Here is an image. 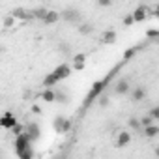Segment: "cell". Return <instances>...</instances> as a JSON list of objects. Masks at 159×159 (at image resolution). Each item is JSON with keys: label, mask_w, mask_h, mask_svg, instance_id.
I'll return each instance as SVG.
<instances>
[{"label": "cell", "mask_w": 159, "mask_h": 159, "mask_svg": "<svg viewBox=\"0 0 159 159\" xmlns=\"http://www.w3.org/2000/svg\"><path fill=\"white\" fill-rule=\"evenodd\" d=\"M32 142H34V140H32V137L28 135V131H23V133L15 135V153L19 155L21 152H25L26 148H30Z\"/></svg>", "instance_id": "obj_1"}, {"label": "cell", "mask_w": 159, "mask_h": 159, "mask_svg": "<svg viewBox=\"0 0 159 159\" xmlns=\"http://www.w3.org/2000/svg\"><path fill=\"white\" fill-rule=\"evenodd\" d=\"M105 86H107V81H98V83H94V84H92V90L88 92V96H86V99H84V107H88L90 103H94L96 98L101 96V92L105 90Z\"/></svg>", "instance_id": "obj_2"}, {"label": "cell", "mask_w": 159, "mask_h": 159, "mask_svg": "<svg viewBox=\"0 0 159 159\" xmlns=\"http://www.w3.org/2000/svg\"><path fill=\"white\" fill-rule=\"evenodd\" d=\"M60 15H62V19L66 23H71V25H75V23L81 21V13H79L75 8H66V10H62Z\"/></svg>", "instance_id": "obj_3"}, {"label": "cell", "mask_w": 159, "mask_h": 159, "mask_svg": "<svg viewBox=\"0 0 159 159\" xmlns=\"http://www.w3.org/2000/svg\"><path fill=\"white\" fill-rule=\"evenodd\" d=\"M71 67L67 66V64H62V66H58L56 69H52V75L58 79V81H64V79H67L69 75H71Z\"/></svg>", "instance_id": "obj_4"}, {"label": "cell", "mask_w": 159, "mask_h": 159, "mask_svg": "<svg viewBox=\"0 0 159 159\" xmlns=\"http://www.w3.org/2000/svg\"><path fill=\"white\" fill-rule=\"evenodd\" d=\"M15 124H17V118H15V114H11V112H6L2 118H0V125H2L4 129H13Z\"/></svg>", "instance_id": "obj_5"}, {"label": "cell", "mask_w": 159, "mask_h": 159, "mask_svg": "<svg viewBox=\"0 0 159 159\" xmlns=\"http://www.w3.org/2000/svg\"><path fill=\"white\" fill-rule=\"evenodd\" d=\"M60 19H62V15H60L56 10H49V11H47V15H45V19H43L41 23H43V25H47V26H52V25H56Z\"/></svg>", "instance_id": "obj_6"}, {"label": "cell", "mask_w": 159, "mask_h": 159, "mask_svg": "<svg viewBox=\"0 0 159 159\" xmlns=\"http://www.w3.org/2000/svg\"><path fill=\"white\" fill-rule=\"evenodd\" d=\"M52 125H54V129H56L58 133H66V131L71 127V122L66 120L64 116H58V118H54V124H52Z\"/></svg>", "instance_id": "obj_7"}, {"label": "cell", "mask_w": 159, "mask_h": 159, "mask_svg": "<svg viewBox=\"0 0 159 159\" xmlns=\"http://www.w3.org/2000/svg\"><path fill=\"white\" fill-rule=\"evenodd\" d=\"M114 92H116L118 96H125V94H129V92H131V86H129V83L125 81V79H122V81H118V83H116Z\"/></svg>", "instance_id": "obj_8"}, {"label": "cell", "mask_w": 159, "mask_h": 159, "mask_svg": "<svg viewBox=\"0 0 159 159\" xmlns=\"http://www.w3.org/2000/svg\"><path fill=\"white\" fill-rule=\"evenodd\" d=\"M129 142H131V133H129V131H120L118 137H116V146L124 148V146H127Z\"/></svg>", "instance_id": "obj_9"}, {"label": "cell", "mask_w": 159, "mask_h": 159, "mask_svg": "<svg viewBox=\"0 0 159 159\" xmlns=\"http://www.w3.org/2000/svg\"><path fill=\"white\" fill-rule=\"evenodd\" d=\"M131 15H133L135 23H142V21L146 19V15H148V8H146V6H139V8H137Z\"/></svg>", "instance_id": "obj_10"}, {"label": "cell", "mask_w": 159, "mask_h": 159, "mask_svg": "<svg viewBox=\"0 0 159 159\" xmlns=\"http://www.w3.org/2000/svg\"><path fill=\"white\" fill-rule=\"evenodd\" d=\"M15 19H19V21H28V19H34L32 17V13H28L25 8H17V10H13V13H11Z\"/></svg>", "instance_id": "obj_11"}, {"label": "cell", "mask_w": 159, "mask_h": 159, "mask_svg": "<svg viewBox=\"0 0 159 159\" xmlns=\"http://www.w3.org/2000/svg\"><path fill=\"white\" fill-rule=\"evenodd\" d=\"M131 99H133V101H142V99H146V90H144L142 86H135V88L131 90Z\"/></svg>", "instance_id": "obj_12"}, {"label": "cell", "mask_w": 159, "mask_h": 159, "mask_svg": "<svg viewBox=\"0 0 159 159\" xmlns=\"http://www.w3.org/2000/svg\"><path fill=\"white\" fill-rule=\"evenodd\" d=\"M142 133H144V137H148V139H153V137H157V135H159V125H155V124H150V125L142 127Z\"/></svg>", "instance_id": "obj_13"}, {"label": "cell", "mask_w": 159, "mask_h": 159, "mask_svg": "<svg viewBox=\"0 0 159 159\" xmlns=\"http://www.w3.org/2000/svg\"><path fill=\"white\" fill-rule=\"evenodd\" d=\"M26 131H28V135L32 137V140H34V142H36V140L39 139V135H41V131H39V125H38V124H34V122L26 125Z\"/></svg>", "instance_id": "obj_14"}, {"label": "cell", "mask_w": 159, "mask_h": 159, "mask_svg": "<svg viewBox=\"0 0 159 159\" xmlns=\"http://www.w3.org/2000/svg\"><path fill=\"white\" fill-rule=\"evenodd\" d=\"M41 99L47 101V103H52V101H56V92L52 88H45L43 94H41Z\"/></svg>", "instance_id": "obj_15"}, {"label": "cell", "mask_w": 159, "mask_h": 159, "mask_svg": "<svg viewBox=\"0 0 159 159\" xmlns=\"http://www.w3.org/2000/svg\"><path fill=\"white\" fill-rule=\"evenodd\" d=\"M77 28H79V32L84 34V36H88V34L94 32V26H92L90 23H81V25H77Z\"/></svg>", "instance_id": "obj_16"}, {"label": "cell", "mask_w": 159, "mask_h": 159, "mask_svg": "<svg viewBox=\"0 0 159 159\" xmlns=\"http://www.w3.org/2000/svg\"><path fill=\"white\" fill-rule=\"evenodd\" d=\"M47 11H49V10H47V8H43V6H41V8H36V10L32 11V17H34V19L43 21V19H45V15H47Z\"/></svg>", "instance_id": "obj_17"}, {"label": "cell", "mask_w": 159, "mask_h": 159, "mask_svg": "<svg viewBox=\"0 0 159 159\" xmlns=\"http://www.w3.org/2000/svg\"><path fill=\"white\" fill-rule=\"evenodd\" d=\"M116 41V32L114 30H107L103 34V43H114Z\"/></svg>", "instance_id": "obj_18"}, {"label": "cell", "mask_w": 159, "mask_h": 159, "mask_svg": "<svg viewBox=\"0 0 159 159\" xmlns=\"http://www.w3.org/2000/svg\"><path fill=\"white\" fill-rule=\"evenodd\" d=\"M129 127H133V129H140V131H142V122H140L139 118H129Z\"/></svg>", "instance_id": "obj_19"}, {"label": "cell", "mask_w": 159, "mask_h": 159, "mask_svg": "<svg viewBox=\"0 0 159 159\" xmlns=\"http://www.w3.org/2000/svg\"><path fill=\"white\" fill-rule=\"evenodd\" d=\"M84 62H86V54L84 52H79V54L73 56V64H84Z\"/></svg>", "instance_id": "obj_20"}, {"label": "cell", "mask_w": 159, "mask_h": 159, "mask_svg": "<svg viewBox=\"0 0 159 159\" xmlns=\"http://www.w3.org/2000/svg\"><path fill=\"white\" fill-rule=\"evenodd\" d=\"M17 157H21V159H32V157H34V152H32V148H26V150L21 152Z\"/></svg>", "instance_id": "obj_21"}, {"label": "cell", "mask_w": 159, "mask_h": 159, "mask_svg": "<svg viewBox=\"0 0 159 159\" xmlns=\"http://www.w3.org/2000/svg\"><path fill=\"white\" fill-rule=\"evenodd\" d=\"M148 114L155 120V122H159V105H155V107H152L150 111H148Z\"/></svg>", "instance_id": "obj_22"}, {"label": "cell", "mask_w": 159, "mask_h": 159, "mask_svg": "<svg viewBox=\"0 0 159 159\" xmlns=\"http://www.w3.org/2000/svg\"><path fill=\"white\" fill-rule=\"evenodd\" d=\"M15 21H17V19H15L13 15H10V17H6V19H4V26H6V28H11V26L15 25Z\"/></svg>", "instance_id": "obj_23"}, {"label": "cell", "mask_w": 159, "mask_h": 159, "mask_svg": "<svg viewBox=\"0 0 159 159\" xmlns=\"http://www.w3.org/2000/svg\"><path fill=\"white\" fill-rule=\"evenodd\" d=\"M140 122H142V127H146V125H150V124H153L155 120H153V118H152L150 114H146V116H142V118H140Z\"/></svg>", "instance_id": "obj_24"}, {"label": "cell", "mask_w": 159, "mask_h": 159, "mask_svg": "<svg viewBox=\"0 0 159 159\" xmlns=\"http://www.w3.org/2000/svg\"><path fill=\"white\" fill-rule=\"evenodd\" d=\"M96 2H98L101 8H109V6H112V0H96Z\"/></svg>", "instance_id": "obj_25"}, {"label": "cell", "mask_w": 159, "mask_h": 159, "mask_svg": "<svg viewBox=\"0 0 159 159\" xmlns=\"http://www.w3.org/2000/svg\"><path fill=\"white\" fill-rule=\"evenodd\" d=\"M131 25H135V19H133V15H127L124 19V26H131Z\"/></svg>", "instance_id": "obj_26"}, {"label": "cell", "mask_w": 159, "mask_h": 159, "mask_svg": "<svg viewBox=\"0 0 159 159\" xmlns=\"http://www.w3.org/2000/svg\"><path fill=\"white\" fill-rule=\"evenodd\" d=\"M11 131H13V133H15V135H19V133H23V131H26V127H23V125H21V124H15V127H13V129H11Z\"/></svg>", "instance_id": "obj_27"}, {"label": "cell", "mask_w": 159, "mask_h": 159, "mask_svg": "<svg viewBox=\"0 0 159 159\" xmlns=\"http://www.w3.org/2000/svg\"><path fill=\"white\" fill-rule=\"evenodd\" d=\"M133 54H135V49H127V51L124 52V58H125V60H129Z\"/></svg>", "instance_id": "obj_28"}, {"label": "cell", "mask_w": 159, "mask_h": 159, "mask_svg": "<svg viewBox=\"0 0 159 159\" xmlns=\"http://www.w3.org/2000/svg\"><path fill=\"white\" fill-rule=\"evenodd\" d=\"M58 49H60V51H62V52H66V54H67V52H69V45H66V43H62V45H60V47H58Z\"/></svg>", "instance_id": "obj_29"}, {"label": "cell", "mask_w": 159, "mask_h": 159, "mask_svg": "<svg viewBox=\"0 0 159 159\" xmlns=\"http://www.w3.org/2000/svg\"><path fill=\"white\" fill-rule=\"evenodd\" d=\"M99 103L105 107V105H109V98H105V96H99Z\"/></svg>", "instance_id": "obj_30"}, {"label": "cell", "mask_w": 159, "mask_h": 159, "mask_svg": "<svg viewBox=\"0 0 159 159\" xmlns=\"http://www.w3.org/2000/svg\"><path fill=\"white\" fill-rule=\"evenodd\" d=\"M73 69L75 71H83L84 69V64H73Z\"/></svg>", "instance_id": "obj_31"}, {"label": "cell", "mask_w": 159, "mask_h": 159, "mask_svg": "<svg viewBox=\"0 0 159 159\" xmlns=\"http://www.w3.org/2000/svg\"><path fill=\"white\" fill-rule=\"evenodd\" d=\"M56 101H66V96L60 94V92H56Z\"/></svg>", "instance_id": "obj_32"}, {"label": "cell", "mask_w": 159, "mask_h": 159, "mask_svg": "<svg viewBox=\"0 0 159 159\" xmlns=\"http://www.w3.org/2000/svg\"><path fill=\"white\" fill-rule=\"evenodd\" d=\"M155 155H157V157H159V146H157V148H155Z\"/></svg>", "instance_id": "obj_33"}]
</instances>
